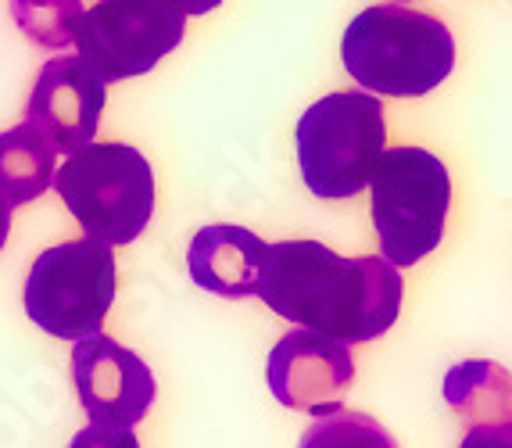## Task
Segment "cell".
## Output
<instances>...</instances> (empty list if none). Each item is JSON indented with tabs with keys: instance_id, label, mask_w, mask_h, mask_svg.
I'll list each match as a JSON object with an SVG mask.
<instances>
[{
	"instance_id": "ac0fdd59",
	"label": "cell",
	"mask_w": 512,
	"mask_h": 448,
	"mask_svg": "<svg viewBox=\"0 0 512 448\" xmlns=\"http://www.w3.org/2000/svg\"><path fill=\"white\" fill-rule=\"evenodd\" d=\"M172 8H180L187 18H197V15H208L222 4V0H169Z\"/></svg>"
},
{
	"instance_id": "277c9868",
	"label": "cell",
	"mask_w": 512,
	"mask_h": 448,
	"mask_svg": "<svg viewBox=\"0 0 512 448\" xmlns=\"http://www.w3.org/2000/svg\"><path fill=\"white\" fill-rule=\"evenodd\" d=\"M54 194L90 241L122 248L151 226L154 169L133 144L94 140L54 169Z\"/></svg>"
},
{
	"instance_id": "3957f363",
	"label": "cell",
	"mask_w": 512,
	"mask_h": 448,
	"mask_svg": "<svg viewBox=\"0 0 512 448\" xmlns=\"http://www.w3.org/2000/svg\"><path fill=\"white\" fill-rule=\"evenodd\" d=\"M366 190L380 259L412 269L441 248L452 212V173L434 151L416 144L384 147Z\"/></svg>"
},
{
	"instance_id": "8fae6325",
	"label": "cell",
	"mask_w": 512,
	"mask_h": 448,
	"mask_svg": "<svg viewBox=\"0 0 512 448\" xmlns=\"http://www.w3.org/2000/svg\"><path fill=\"white\" fill-rule=\"evenodd\" d=\"M265 259V241L248 226L208 223L194 233L187 248V269L201 291L219 298H255L258 266Z\"/></svg>"
},
{
	"instance_id": "9a60e30c",
	"label": "cell",
	"mask_w": 512,
	"mask_h": 448,
	"mask_svg": "<svg viewBox=\"0 0 512 448\" xmlns=\"http://www.w3.org/2000/svg\"><path fill=\"white\" fill-rule=\"evenodd\" d=\"M83 11V0H11L15 26L43 51H69Z\"/></svg>"
},
{
	"instance_id": "52a82bcc",
	"label": "cell",
	"mask_w": 512,
	"mask_h": 448,
	"mask_svg": "<svg viewBox=\"0 0 512 448\" xmlns=\"http://www.w3.org/2000/svg\"><path fill=\"white\" fill-rule=\"evenodd\" d=\"M187 36V15L169 0H97L76 26V58L104 83L137 79Z\"/></svg>"
},
{
	"instance_id": "ffe728a7",
	"label": "cell",
	"mask_w": 512,
	"mask_h": 448,
	"mask_svg": "<svg viewBox=\"0 0 512 448\" xmlns=\"http://www.w3.org/2000/svg\"><path fill=\"white\" fill-rule=\"evenodd\" d=\"M391 4H409V0H391Z\"/></svg>"
},
{
	"instance_id": "ba28073f",
	"label": "cell",
	"mask_w": 512,
	"mask_h": 448,
	"mask_svg": "<svg viewBox=\"0 0 512 448\" xmlns=\"http://www.w3.org/2000/svg\"><path fill=\"white\" fill-rule=\"evenodd\" d=\"M72 380L86 420L101 431H133L158 398L151 366L104 330L72 345Z\"/></svg>"
},
{
	"instance_id": "5b68a950",
	"label": "cell",
	"mask_w": 512,
	"mask_h": 448,
	"mask_svg": "<svg viewBox=\"0 0 512 448\" xmlns=\"http://www.w3.org/2000/svg\"><path fill=\"white\" fill-rule=\"evenodd\" d=\"M298 169L308 194L348 201L369 187L373 165L387 147L384 101L366 90H337L312 101L294 126Z\"/></svg>"
},
{
	"instance_id": "4fadbf2b",
	"label": "cell",
	"mask_w": 512,
	"mask_h": 448,
	"mask_svg": "<svg viewBox=\"0 0 512 448\" xmlns=\"http://www.w3.org/2000/svg\"><path fill=\"white\" fill-rule=\"evenodd\" d=\"M58 151L33 122H18L0 133V201L15 212L51 190Z\"/></svg>"
},
{
	"instance_id": "30bf717a",
	"label": "cell",
	"mask_w": 512,
	"mask_h": 448,
	"mask_svg": "<svg viewBox=\"0 0 512 448\" xmlns=\"http://www.w3.org/2000/svg\"><path fill=\"white\" fill-rule=\"evenodd\" d=\"M108 101V83L76 54H58L43 61L26 101V122H33L51 140L58 155H72L94 144L101 130V112Z\"/></svg>"
},
{
	"instance_id": "9c48e42d",
	"label": "cell",
	"mask_w": 512,
	"mask_h": 448,
	"mask_svg": "<svg viewBox=\"0 0 512 448\" xmlns=\"http://www.w3.org/2000/svg\"><path fill=\"white\" fill-rule=\"evenodd\" d=\"M265 380L280 405L323 416L341 405V395L355 380L351 345L294 327L276 341L265 359Z\"/></svg>"
},
{
	"instance_id": "2e32d148",
	"label": "cell",
	"mask_w": 512,
	"mask_h": 448,
	"mask_svg": "<svg viewBox=\"0 0 512 448\" xmlns=\"http://www.w3.org/2000/svg\"><path fill=\"white\" fill-rule=\"evenodd\" d=\"M69 448H140L133 431H101V427H83Z\"/></svg>"
},
{
	"instance_id": "d6986e66",
	"label": "cell",
	"mask_w": 512,
	"mask_h": 448,
	"mask_svg": "<svg viewBox=\"0 0 512 448\" xmlns=\"http://www.w3.org/2000/svg\"><path fill=\"white\" fill-rule=\"evenodd\" d=\"M11 237V208L0 201V251H4V244H8Z\"/></svg>"
},
{
	"instance_id": "5bb4252c",
	"label": "cell",
	"mask_w": 512,
	"mask_h": 448,
	"mask_svg": "<svg viewBox=\"0 0 512 448\" xmlns=\"http://www.w3.org/2000/svg\"><path fill=\"white\" fill-rule=\"evenodd\" d=\"M298 448H398V441L376 416L337 405L312 420V427L301 434Z\"/></svg>"
},
{
	"instance_id": "6da1fadb",
	"label": "cell",
	"mask_w": 512,
	"mask_h": 448,
	"mask_svg": "<svg viewBox=\"0 0 512 448\" xmlns=\"http://www.w3.org/2000/svg\"><path fill=\"white\" fill-rule=\"evenodd\" d=\"M255 298L280 319L344 345H369L398 323L402 269L380 255H341L323 241L265 244Z\"/></svg>"
},
{
	"instance_id": "7a4b0ae2",
	"label": "cell",
	"mask_w": 512,
	"mask_h": 448,
	"mask_svg": "<svg viewBox=\"0 0 512 448\" xmlns=\"http://www.w3.org/2000/svg\"><path fill=\"white\" fill-rule=\"evenodd\" d=\"M341 61L373 97H427L455 69V36L437 15L409 4H373L351 18Z\"/></svg>"
},
{
	"instance_id": "e0dca14e",
	"label": "cell",
	"mask_w": 512,
	"mask_h": 448,
	"mask_svg": "<svg viewBox=\"0 0 512 448\" xmlns=\"http://www.w3.org/2000/svg\"><path fill=\"white\" fill-rule=\"evenodd\" d=\"M459 448H512V434L502 431H484V427H466V438Z\"/></svg>"
},
{
	"instance_id": "8992f818",
	"label": "cell",
	"mask_w": 512,
	"mask_h": 448,
	"mask_svg": "<svg viewBox=\"0 0 512 448\" xmlns=\"http://www.w3.org/2000/svg\"><path fill=\"white\" fill-rule=\"evenodd\" d=\"M115 251L90 237L54 244L29 266L22 305L43 334L58 341H83L101 334L115 302Z\"/></svg>"
},
{
	"instance_id": "7c38bea8",
	"label": "cell",
	"mask_w": 512,
	"mask_h": 448,
	"mask_svg": "<svg viewBox=\"0 0 512 448\" xmlns=\"http://www.w3.org/2000/svg\"><path fill=\"white\" fill-rule=\"evenodd\" d=\"M441 395L466 427L512 434V373L495 359L455 362L444 373Z\"/></svg>"
}]
</instances>
